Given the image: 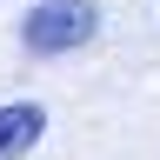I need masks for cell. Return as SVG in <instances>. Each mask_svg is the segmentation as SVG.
<instances>
[{
	"instance_id": "1",
	"label": "cell",
	"mask_w": 160,
	"mask_h": 160,
	"mask_svg": "<svg viewBox=\"0 0 160 160\" xmlns=\"http://www.w3.org/2000/svg\"><path fill=\"white\" fill-rule=\"evenodd\" d=\"M100 40V0H40V7L20 20V47L40 53V60H60V53H80Z\"/></svg>"
},
{
	"instance_id": "2",
	"label": "cell",
	"mask_w": 160,
	"mask_h": 160,
	"mask_svg": "<svg viewBox=\"0 0 160 160\" xmlns=\"http://www.w3.org/2000/svg\"><path fill=\"white\" fill-rule=\"evenodd\" d=\"M47 140V107L40 100H7L0 107V160H27Z\"/></svg>"
}]
</instances>
